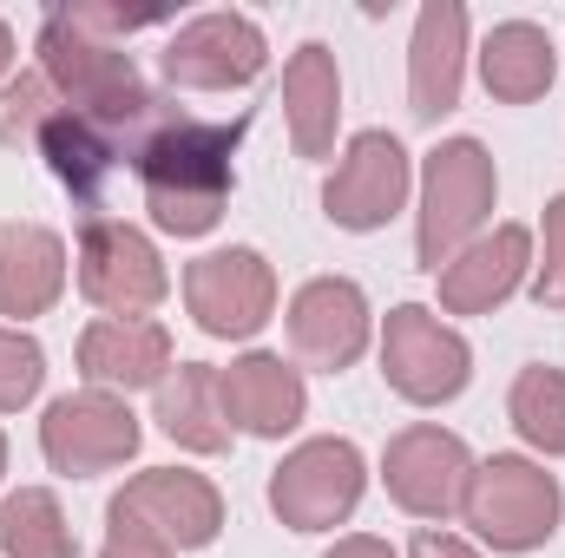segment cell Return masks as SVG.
I'll use <instances>...</instances> for the list:
<instances>
[{
	"label": "cell",
	"instance_id": "obj_23",
	"mask_svg": "<svg viewBox=\"0 0 565 558\" xmlns=\"http://www.w3.org/2000/svg\"><path fill=\"white\" fill-rule=\"evenodd\" d=\"M553 73H559V46L546 26L533 20H500L480 46V79L500 106H533L553 93Z\"/></svg>",
	"mask_w": 565,
	"mask_h": 558
},
{
	"label": "cell",
	"instance_id": "obj_24",
	"mask_svg": "<svg viewBox=\"0 0 565 558\" xmlns=\"http://www.w3.org/2000/svg\"><path fill=\"white\" fill-rule=\"evenodd\" d=\"M0 552L7 558H79V539L46 486H20L0 500Z\"/></svg>",
	"mask_w": 565,
	"mask_h": 558
},
{
	"label": "cell",
	"instance_id": "obj_7",
	"mask_svg": "<svg viewBox=\"0 0 565 558\" xmlns=\"http://www.w3.org/2000/svg\"><path fill=\"white\" fill-rule=\"evenodd\" d=\"M382 375H388V388H395L402 401L440 408V401H454V395L473 382V348H467V335L447 329L434 309L402 302V309H388V322H382Z\"/></svg>",
	"mask_w": 565,
	"mask_h": 558
},
{
	"label": "cell",
	"instance_id": "obj_28",
	"mask_svg": "<svg viewBox=\"0 0 565 558\" xmlns=\"http://www.w3.org/2000/svg\"><path fill=\"white\" fill-rule=\"evenodd\" d=\"M533 302L553 309V315H565V197L546 204V257H540V270H533Z\"/></svg>",
	"mask_w": 565,
	"mask_h": 558
},
{
	"label": "cell",
	"instance_id": "obj_31",
	"mask_svg": "<svg viewBox=\"0 0 565 558\" xmlns=\"http://www.w3.org/2000/svg\"><path fill=\"white\" fill-rule=\"evenodd\" d=\"M408 558H480V552H473L467 539H454V533H434V526H427V533H415Z\"/></svg>",
	"mask_w": 565,
	"mask_h": 558
},
{
	"label": "cell",
	"instance_id": "obj_15",
	"mask_svg": "<svg viewBox=\"0 0 565 558\" xmlns=\"http://www.w3.org/2000/svg\"><path fill=\"white\" fill-rule=\"evenodd\" d=\"M113 506H126L139 526H151L171 552H204L224 533V493L184 466H151L139 480H126V493H113Z\"/></svg>",
	"mask_w": 565,
	"mask_h": 558
},
{
	"label": "cell",
	"instance_id": "obj_20",
	"mask_svg": "<svg viewBox=\"0 0 565 558\" xmlns=\"http://www.w3.org/2000/svg\"><path fill=\"white\" fill-rule=\"evenodd\" d=\"M282 119L296 158H329L335 151V119H342V73L322 40L296 46L282 66Z\"/></svg>",
	"mask_w": 565,
	"mask_h": 558
},
{
	"label": "cell",
	"instance_id": "obj_21",
	"mask_svg": "<svg viewBox=\"0 0 565 558\" xmlns=\"http://www.w3.org/2000/svg\"><path fill=\"white\" fill-rule=\"evenodd\" d=\"M66 289V244L46 224H0V315L33 322Z\"/></svg>",
	"mask_w": 565,
	"mask_h": 558
},
{
	"label": "cell",
	"instance_id": "obj_18",
	"mask_svg": "<svg viewBox=\"0 0 565 558\" xmlns=\"http://www.w3.org/2000/svg\"><path fill=\"white\" fill-rule=\"evenodd\" d=\"M217 401H224L231 427H244L257 440H282L289 427H302V415H309L302 368H289L282 355H244V362L217 368Z\"/></svg>",
	"mask_w": 565,
	"mask_h": 558
},
{
	"label": "cell",
	"instance_id": "obj_30",
	"mask_svg": "<svg viewBox=\"0 0 565 558\" xmlns=\"http://www.w3.org/2000/svg\"><path fill=\"white\" fill-rule=\"evenodd\" d=\"M99 558H178L151 526H139L126 506H106V546H99Z\"/></svg>",
	"mask_w": 565,
	"mask_h": 558
},
{
	"label": "cell",
	"instance_id": "obj_9",
	"mask_svg": "<svg viewBox=\"0 0 565 558\" xmlns=\"http://www.w3.org/2000/svg\"><path fill=\"white\" fill-rule=\"evenodd\" d=\"M158 66L184 93H237L270 66V40L250 13H198L164 40Z\"/></svg>",
	"mask_w": 565,
	"mask_h": 558
},
{
	"label": "cell",
	"instance_id": "obj_32",
	"mask_svg": "<svg viewBox=\"0 0 565 558\" xmlns=\"http://www.w3.org/2000/svg\"><path fill=\"white\" fill-rule=\"evenodd\" d=\"M322 558H395L388 539H369V533H349V539H335Z\"/></svg>",
	"mask_w": 565,
	"mask_h": 558
},
{
	"label": "cell",
	"instance_id": "obj_12",
	"mask_svg": "<svg viewBox=\"0 0 565 558\" xmlns=\"http://www.w3.org/2000/svg\"><path fill=\"white\" fill-rule=\"evenodd\" d=\"M184 302L198 315L204 335L217 342H250L270 315H277V270L264 264V250H211L184 270Z\"/></svg>",
	"mask_w": 565,
	"mask_h": 558
},
{
	"label": "cell",
	"instance_id": "obj_2",
	"mask_svg": "<svg viewBox=\"0 0 565 558\" xmlns=\"http://www.w3.org/2000/svg\"><path fill=\"white\" fill-rule=\"evenodd\" d=\"M171 112H178V106L158 99V93H139V99H126V106H106V112H73V106H60V112L46 119V132H40V158H46L53 178L99 217V211H113L119 184L139 178L145 144H151V132H158Z\"/></svg>",
	"mask_w": 565,
	"mask_h": 558
},
{
	"label": "cell",
	"instance_id": "obj_10",
	"mask_svg": "<svg viewBox=\"0 0 565 558\" xmlns=\"http://www.w3.org/2000/svg\"><path fill=\"white\" fill-rule=\"evenodd\" d=\"M382 480H388V500L415 519H454L467 506V486H473V453L460 433L415 420L388 440L382 453Z\"/></svg>",
	"mask_w": 565,
	"mask_h": 558
},
{
	"label": "cell",
	"instance_id": "obj_26",
	"mask_svg": "<svg viewBox=\"0 0 565 558\" xmlns=\"http://www.w3.org/2000/svg\"><path fill=\"white\" fill-rule=\"evenodd\" d=\"M60 112V93L40 73H20L0 86V144H40L46 119Z\"/></svg>",
	"mask_w": 565,
	"mask_h": 558
},
{
	"label": "cell",
	"instance_id": "obj_13",
	"mask_svg": "<svg viewBox=\"0 0 565 558\" xmlns=\"http://www.w3.org/2000/svg\"><path fill=\"white\" fill-rule=\"evenodd\" d=\"M408 184H415V171H408V151L395 132H355L342 164L322 184V211L335 230H382L408 204Z\"/></svg>",
	"mask_w": 565,
	"mask_h": 558
},
{
	"label": "cell",
	"instance_id": "obj_17",
	"mask_svg": "<svg viewBox=\"0 0 565 558\" xmlns=\"http://www.w3.org/2000/svg\"><path fill=\"white\" fill-rule=\"evenodd\" d=\"M460 79H467V7L427 0L408 46V112L422 126H440L460 106Z\"/></svg>",
	"mask_w": 565,
	"mask_h": 558
},
{
	"label": "cell",
	"instance_id": "obj_14",
	"mask_svg": "<svg viewBox=\"0 0 565 558\" xmlns=\"http://www.w3.org/2000/svg\"><path fill=\"white\" fill-rule=\"evenodd\" d=\"M369 329H375L369 322V296L349 277L302 282L296 302H289V348H296L302 368H322V375L355 368L362 348H369Z\"/></svg>",
	"mask_w": 565,
	"mask_h": 558
},
{
	"label": "cell",
	"instance_id": "obj_1",
	"mask_svg": "<svg viewBox=\"0 0 565 558\" xmlns=\"http://www.w3.org/2000/svg\"><path fill=\"white\" fill-rule=\"evenodd\" d=\"M244 132H250V119L217 126V119H191V112H171L151 132V144H145V158H139V191H145L151 224L164 237H204V230H217V217L231 204V184H237L231 158H237Z\"/></svg>",
	"mask_w": 565,
	"mask_h": 558
},
{
	"label": "cell",
	"instance_id": "obj_8",
	"mask_svg": "<svg viewBox=\"0 0 565 558\" xmlns=\"http://www.w3.org/2000/svg\"><path fill=\"white\" fill-rule=\"evenodd\" d=\"M139 440H145L139 415H132L119 395H99V388L60 395V401L46 408V420H40V453H46V466L66 473V480H99V473L126 466V460L139 453Z\"/></svg>",
	"mask_w": 565,
	"mask_h": 558
},
{
	"label": "cell",
	"instance_id": "obj_11",
	"mask_svg": "<svg viewBox=\"0 0 565 558\" xmlns=\"http://www.w3.org/2000/svg\"><path fill=\"white\" fill-rule=\"evenodd\" d=\"M40 79H46V86L60 93V106H73V112H106V106H126V99L151 93L126 46H106V40L79 33L60 7H53L46 26H40Z\"/></svg>",
	"mask_w": 565,
	"mask_h": 558
},
{
	"label": "cell",
	"instance_id": "obj_19",
	"mask_svg": "<svg viewBox=\"0 0 565 558\" xmlns=\"http://www.w3.org/2000/svg\"><path fill=\"white\" fill-rule=\"evenodd\" d=\"M79 375L99 388V395H132V388H158L171 375V329L164 322H119V315H99L86 335H79Z\"/></svg>",
	"mask_w": 565,
	"mask_h": 558
},
{
	"label": "cell",
	"instance_id": "obj_34",
	"mask_svg": "<svg viewBox=\"0 0 565 558\" xmlns=\"http://www.w3.org/2000/svg\"><path fill=\"white\" fill-rule=\"evenodd\" d=\"M0 473H7V433H0Z\"/></svg>",
	"mask_w": 565,
	"mask_h": 558
},
{
	"label": "cell",
	"instance_id": "obj_3",
	"mask_svg": "<svg viewBox=\"0 0 565 558\" xmlns=\"http://www.w3.org/2000/svg\"><path fill=\"white\" fill-rule=\"evenodd\" d=\"M493 191H500V178H493V158H487L480 139H440L427 151L422 224H415V257H422V270L440 277V264L460 257V250L480 237V224L493 217Z\"/></svg>",
	"mask_w": 565,
	"mask_h": 558
},
{
	"label": "cell",
	"instance_id": "obj_22",
	"mask_svg": "<svg viewBox=\"0 0 565 558\" xmlns=\"http://www.w3.org/2000/svg\"><path fill=\"white\" fill-rule=\"evenodd\" d=\"M151 420L184 453H224L231 447V420H224V401H217V368L211 362H178L151 388Z\"/></svg>",
	"mask_w": 565,
	"mask_h": 558
},
{
	"label": "cell",
	"instance_id": "obj_5",
	"mask_svg": "<svg viewBox=\"0 0 565 558\" xmlns=\"http://www.w3.org/2000/svg\"><path fill=\"white\" fill-rule=\"evenodd\" d=\"M362 486H369L362 447L342 433H322L282 453V466L270 473V513L289 533H329L362 506Z\"/></svg>",
	"mask_w": 565,
	"mask_h": 558
},
{
	"label": "cell",
	"instance_id": "obj_27",
	"mask_svg": "<svg viewBox=\"0 0 565 558\" xmlns=\"http://www.w3.org/2000/svg\"><path fill=\"white\" fill-rule=\"evenodd\" d=\"M46 382V348L26 329H0V415L26 408Z\"/></svg>",
	"mask_w": 565,
	"mask_h": 558
},
{
	"label": "cell",
	"instance_id": "obj_16",
	"mask_svg": "<svg viewBox=\"0 0 565 558\" xmlns=\"http://www.w3.org/2000/svg\"><path fill=\"white\" fill-rule=\"evenodd\" d=\"M533 270V230L526 224H500L487 237H473L460 257L440 264V309L447 315H493Z\"/></svg>",
	"mask_w": 565,
	"mask_h": 558
},
{
	"label": "cell",
	"instance_id": "obj_29",
	"mask_svg": "<svg viewBox=\"0 0 565 558\" xmlns=\"http://www.w3.org/2000/svg\"><path fill=\"white\" fill-rule=\"evenodd\" d=\"M79 33H93V40H106V46H119V40H132L139 26H158V13L139 7V13H126V7H93V0H66L60 7Z\"/></svg>",
	"mask_w": 565,
	"mask_h": 558
},
{
	"label": "cell",
	"instance_id": "obj_4",
	"mask_svg": "<svg viewBox=\"0 0 565 558\" xmlns=\"http://www.w3.org/2000/svg\"><path fill=\"white\" fill-rule=\"evenodd\" d=\"M467 526L493 546V552H540L553 533H559L565 493L559 480L526 460V453H493L473 466V486H467Z\"/></svg>",
	"mask_w": 565,
	"mask_h": 558
},
{
	"label": "cell",
	"instance_id": "obj_33",
	"mask_svg": "<svg viewBox=\"0 0 565 558\" xmlns=\"http://www.w3.org/2000/svg\"><path fill=\"white\" fill-rule=\"evenodd\" d=\"M7 66H13V26L0 20V79H7Z\"/></svg>",
	"mask_w": 565,
	"mask_h": 558
},
{
	"label": "cell",
	"instance_id": "obj_25",
	"mask_svg": "<svg viewBox=\"0 0 565 558\" xmlns=\"http://www.w3.org/2000/svg\"><path fill=\"white\" fill-rule=\"evenodd\" d=\"M507 415L520 427L526 447L540 453H565V368H520L513 395H507Z\"/></svg>",
	"mask_w": 565,
	"mask_h": 558
},
{
	"label": "cell",
	"instance_id": "obj_6",
	"mask_svg": "<svg viewBox=\"0 0 565 558\" xmlns=\"http://www.w3.org/2000/svg\"><path fill=\"white\" fill-rule=\"evenodd\" d=\"M79 296L119 322H145L164 296H171V270L158 257V244L126 217H93L79 230Z\"/></svg>",
	"mask_w": 565,
	"mask_h": 558
}]
</instances>
